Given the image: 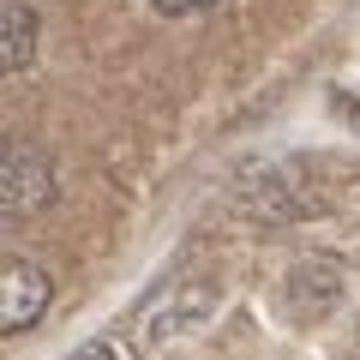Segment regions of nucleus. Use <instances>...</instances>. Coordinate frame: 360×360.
<instances>
[{"label":"nucleus","instance_id":"f03ea898","mask_svg":"<svg viewBox=\"0 0 360 360\" xmlns=\"http://www.w3.org/2000/svg\"><path fill=\"white\" fill-rule=\"evenodd\" d=\"M49 186H54V180L42 174L37 156H30V150H13V168H6V210H13V217L37 210L42 198H49Z\"/></svg>","mask_w":360,"mask_h":360},{"label":"nucleus","instance_id":"f257e3e1","mask_svg":"<svg viewBox=\"0 0 360 360\" xmlns=\"http://www.w3.org/2000/svg\"><path fill=\"white\" fill-rule=\"evenodd\" d=\"M49 300H54L49 270L30 264V258H6V288H0V330H6V336H25L30 324L49 312Z\"/></svg>","mask_w":360,"mask_h":360},{"label":"nucleus","instance_id":"7ed1b4c3","mask_svg":"<svg viewBox=\"0 0 360 360\" xmlns=\"http://www.w3.org/2000/svg\"><path fill=\"white\" fill-rule=\"evenodd\" d=\"M30 54H37V13L25 0H13L6 6V72H25Z\"/></svg>","mask_w":360,"mask_h":360},{"label":"nucleus","instance_id":"39448f33","mask_svg":"<svg viewBox=\"0 0 360 360\" xmlns=\"http://www.w3.org/2000/svg\"><path fill=\"white\" fill-rule=\"evenodd\" d=\"M72 360H120V354H115V348H108V342H84V348H78Z\"/></svg>","mask_w":360,"mask_h":360},{"label":"nucleus","instance_id":"20e7f679","mask_svg":"<svg viewBox=\"0 0 360 360\" xmlns=\"http://www.w3.org/2000/svg\"><path fill=\"white\" fill-rule=\"evenodd\" d=\"M150 6H156L162 18H186V13H205L210 0H150Z\"/></svg>","mask_w":360,"mask_h":360}]
</instances>
